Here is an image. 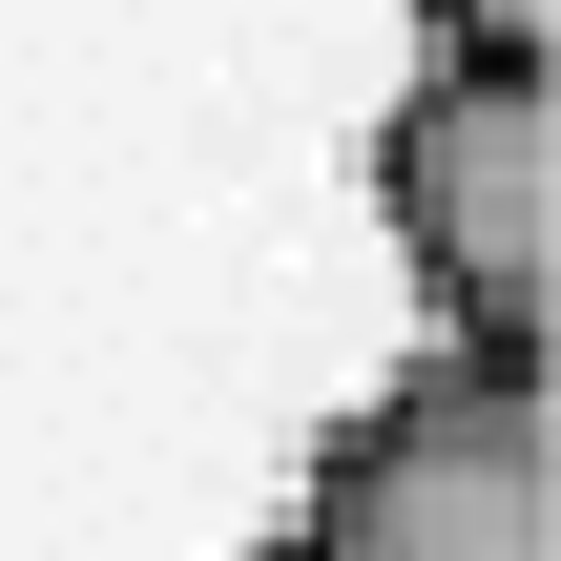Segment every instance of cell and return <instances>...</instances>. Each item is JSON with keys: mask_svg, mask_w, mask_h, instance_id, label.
<instances>
[{"mask_svg": "<svg viewBox=\"0 0 561 561\" xmlns=\"http://www.w3.org/2000/svg\"><path fill=\"white\" fill-rule=\"evenodd\" d=\"M375 229L458 354H541L561 333V62L437 42L375 125Z\"/></svg>", "mask_w": 561, "mask_h": 561, "instance_id": "obj_1", "label": "cell"}, {"mask_svg": "<svg viewBox=\"0 0 561 561\" xmlns=\"http://www.w3.org/2000/svg\"><path fill=\"white\" fill-rule=\"evenodd\" d=\"M271 561H561V396H541V354H458L437 333L396 396H354Z\"/></svg>", "mask_w": 561, "mask_h": 561, "instance_id": "obj_2", "label": "cell"}, {"mask_svg": "<svg viewBox=\"0 0 561 561\" xmlns=\"http://www.w3.org/2000/svg\"><path fill=\"white\" fill-rule=\"evenodd\" d=\"M437 42H500V62H561V0H437Z\"/></svg>", "mask_w": 561, "mask_h": 561, "instance_id": "obj_3", "label": "cell"}]
</instances>
